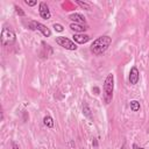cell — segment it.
Instances as JSON below:
<instances>
[{
    "label": "cell",
    "mask_w": 149,
    "mask_h": 149,
    "mask_svg": "<svg viewBox=\"0 0 149 149\" xmlns=\"http://www.w3.org/2000/svg\"><path fill=\"white\" fill-rule=\"evenodd\" d=\"M55 42H56L59 47H62V48H64V49H66V50H77V44H76L73 41H71L70 38H68V37L57 36V37L55 38Z\"/></svg>",
    "instance_id": "277c9868"
},
{
    "label": "cell",
    "mask_w": 149,
    "mask_h": 149,
    "mask_svg": "<svg viewBox=\"0 0 149 149\" xmlns=\"http://www.w3.org/2000/svg\"><path fill=\"white\" fill-rule=\"evenodd\" d=\"M28 24H29V29H31V30H40L42 33V35L45 36V37H50L51 36V30L47 26H44L43 23L37 22V21H29Z\"/></svg>",
    "instance_id": "5b68a950"
},
{
    "label": "cell",
    "mask_w": 149,
    "mask_h": 149,
    "mask_svg": "<svg viewBox=\"0 0 149 149\" xmlns=\"http://www.w3.org/2000/svg\"><path fill=\"white\" fill-rule=\"evenodd\" d=\"M93 146H94V147H97V146H98V142H97V141H95V140H94V141H93Z\"/></svg>",
    "instance_id": "44dd1931"
},
{
    "label": "cell",
    "mask_w": 149,
    "mask_h": 149,
    "mask_svg": "<svg viewBox=\"0 0 149 149\" xmlns=\"http://www.w3.org/2000/svg\"><path fill=\"white\" fill-rule=\"evenodd\" d=\"M129 107L133 112H137V111H140V102L137 100H132L129 102Z\"/></svg>",
    "instance_id": "7c38bea8"
},
{
    "label": "cell",
    "mask_w": 149,
    "mask_h": 149,
    "mask_svg": "<svg viewBox=\"0 0 149 149\" xmlns=\"http://www.w3.org/2000/svg\"><path fill=\"white\" fill-rule=\"evenodd\" d=\"M12 149H20V148H19V146H17L15 142H13V143H12Z\"/></svg>",
    "instance_id": "d6986e66"
},
{
    "label": "cell",
    "mask_w": 149,
    "mask_h": 149,
    "mask_svg": "<svg viewBox=\"0 0 149 149\" xmlns=\"http://www.w3.org/2000/svg\"><path fill=\"white\" fill-rule=\"evenodd\" d=\"M16 41V35L12 28L3 27L1 30V44L3 47H10L15 43Z\"/></svg>",
    "instance_id": "3957f363"
},
{
    "label": "cell",
    "mask_w": 149,
    "mask_h": 149,
    "mask_svg": "<svg viewBox=\"0 0 149 149\" xmlns=\"http://www.w3.org/2000/svg\"><path fill=\"white\" fill-rule=\"evenodd\" d=\"M133 149H144L143 147H139L136 143H133Z\"/></svg>",
    "instance_id": "ac0fdd59"
},
{
    "label": "cell",
    "mask_w": 149,
    "mask_h": 149,
    "mask_svg": "<svg viewBox=\"0 0 149 149\" xmlns=\"http://www.w3.org/2000/svg\"><path fill=\"white\" fill-rule=\"evenodd\" d=\"M72 38H73V41H74L76 43H78V44H84V43L88 42L91 37H90L88 35H86V34H74V35L72 36Z\"/></svg>",
    "instance_id": "9c48e42d"
},
{
    "label": "cell",
    "mask_w": 149,
    "mask_h": 149,
    "mask_svg": "<svg viewBox=\"0 0 149 149\" xmlns=\"http://www.w3.org/2000/svg\"><path fill=\"white\" fill-rule=\"evenodd\" d=\"M24 2H26V5H28V6H35V5L37 3V1H36V0H34V1H29V0H26Z\"/></svg>",
    "instance_id": "e0dca14e"
},
{
    "label": "cell",
    "mask_w": 149,
    "mask_h": 149,
    "mask_svg": "<svg viewBox=\"0 0 149 149\" xmlns=\"http://www.w3.org/2000/svg\"><path fill=\"white\" fill-rule=\"evenodd\" d=\"M15 12H16V14L17 15H20V16H24L26 14H24V12L22 10V8L21 7H19V6H16L15 5Z\"/></svg>",
    "instance_id": "9a60e30c"
},
{
    "label": "cell",
    "mask_w": 149,
    "mask_h": 149,
    "mask_svg": "<svg viewBox=\"0 0 149 149\" xmlns=\"http://www.w3.org/2000/svg\"><path fill=\"white\" fill-rule=\"evenodd\" d=\"M76 3L79 5L81 8L86 9V10H91V5L88 2H85V1H79V0H76Z\"/></svg>",
    "instance_id": "5bb4252c"
},
{
    "label": "cell",
    "mask_w": 149,
    "mask_h": 149,
    "mask_svg": "<svg viewBox=\"0 0 149 149\" xmlns=\"http://www.w3.org/2000/svg\"><path fill=\"white\" fill-rule=\"evenodd\" d=\"M69 19L71 21H73V23H79V24H83L86 22V19L84 15H81L80 13H72L69 15Z\"/></svg>",
    "instance_id": "ba28073f"
},
{
    "label": "cell",
    "mask_w": 149,
    "mask_h": 149,
    "mask_svg": "<svg viewBox=\"0 0 149 149\" xmlns=\"http://www.w3.org/2000/svg\"><path fill=\"white\" fill-rule=\"evenodd\" d=\"M111 43H112V37L111 36H108V35H101L97 40L93 41V43L90 47V50H91V52L93 55L100 56L101 54H104L108 49V47L111 45Z\"/></svg>",
    "instance_id": "6da1fadb"
},
{
    "label": "cell",
    "mask_w": 149,
    "mask_h": 149,
    "mask_svg": "<svg viewBox=\"0 0 149 149\" xmlns=\"http://www.w3.org/2000/svg\"><path fill=\"white\" fill-rule=\"evenodd\" d=\"M121 149H126V147H125V144H122V147H121Z\"/></svg>",
    "instance_id": "7402d4cb"
},
{
    "label": "cell",
    "mask_w": 149,
    "mask_h": 149,
    "mask_svg": "<svg viewBox=\"0 0 149 149\" xmlns=\"http://www.w3.org/2000/svg\"><path fill=\"white\" fill-rule=\"evenodd\" d=\"M129 83L130 85H136L139 83V79H140V72H139V69L136 66H133L129 71Z\"/></svg>",
    "instance_id": "52a82bcc"
},
{
    "label": "cell",
    "mask_w": 149,
    "mask_h": 149,
    "mask_svg": "<svg viewBox=\"0 0 149 149\" xmlns=\"http://www.w3.org/2000/svg\"><path fill=\"white\" fill-rule=\"evenodd\" d=\"M70 29L78 33V34H83L84 31H86L88 29L87 26H84V24H79V23H70Z\"/></svg>",
    "instance_id": "30bf717a"
},
{
    "label": "cell",
    "mask_w": 149,
    "mask_h": 149,
    "mask_svg": "<svg viewBox=\"0 0 149 149\" xmlns=\"http://www.w3.org/2000/svg\"><path fill=\"white\" fill-rule=\"evenodd\" d=\"M43 123L48 127V128H52L54 127V119L50 115H47L43 118Z\"/></svg>",
    "instance_id": "8fae6325"
},
{
    "label": "cell",
    "mask_w": 149,
    "mask_h": 149,
    "mask_svg": "<svg viewBox=\"0 0 149 149\" xmlns=\"http://www.w3.org/2000/svg\"><path fill=\"white\" fill-rule=\"evenodd\" d=\"M104 100L108 105L112 101L113 98V91H114V76L112 73H108L107 77L104 80Z\"/></svg>",
    "instance_id": "7a4b0ae2"
},
{
    "label": "cell",
    "mask_w": 149,
    "mask_h": 149,
    "mask_svg": "<svg viewBox=\"0 0 149 149\" xmlns=\"http://www.w3.org/2000/svg\"><path fill=\"white\" fill-rule=\"evenodd\" d=\"M83 114H84L85 116H87V118H91V116H92L91 109H90V107H88V105H87L86 102H84V105H83Z\"/></svg>",
    "instance_id": "4fadbf2b"
},
{
    "label": "cell",
    "mask_w": 149,
    "mask_h": 149,
    "mask_svg": "<svg viewBox=\"0 0 149 149\" xmlns=\"http://www.w3.org/2000/svg\"><path fill=\"white\" fill-rule=\"evenodd\" d=\"M54 28H55V30H56V31H59V33L64 30L63 26H62V24H59V23H55V24H54Z\"/></svg>",
    "instance_id": "2e32d148"
},
{
    "label": "cell",
    "mask_w": 149,
    "mask_h": 149,
    "mask_svg": "<svg viewBox=\"0 0 149 149\" xmlns=\"http://www.w3.org/2000/svg\"><path fill=\"white\" fill-rule=\"evenodd\" d=\"M38 13H40V16L44 20H49L51 17V13H50V9L48 7V5L44 2V1H41L38 3Z\"/></svg>",
    "instance_id": "8992f818"
},
{
    "label": "cell",
    "mask_w": 149,
    "mask_h": 149,
    "mask_svg": "<svg viewBox=\"0 0 149 149\" xmlns=\"http://www.w3.org/2000/svg\"><path fill=\"white\" fill-rule=\"evenodd\" d=\"M92 91H94V94H99V88L98 87H93Z\"/></svg>",
    "instance_id": "ffe728a7"
}]
</instances>
